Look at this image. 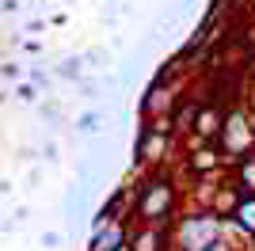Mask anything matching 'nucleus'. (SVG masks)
I'll use <instances>...</instances> for the list:
<instances>
[{
  "label": "nucleus",
  "mask_w": 255,
  "mask_h": 251,
  "mask_svg": "<svg viewBox=\"0 0 255 251\" xmlns=\"http://www.w3.org/2000/svg\"><path fill=\"white\" fill-rule=\"evenodd\" d=\"M248 141H252L248 122L240 115H233V118H229V126H225V145H229V148H248Z\"/></svg>",
  "instance_id": "nucleus-1"
},
{
  "label": "nucleus",
  "mask_w": 255,
  "mask_h": 251,
  "mask_svg": "<svg viewBox=\"0 0 255 251\" xmlns=\"http://www.w3.org/2000/svg\"><path fill=\"white\" fill-rule=\"evenodd\" d=\"M156 244H160V236H156V232H152V236H141L137 251H156Z\"/></svg>",
  "instance_id": "nucleus-6"
},
{
  "label": "nucleus",
  "mask_w": 255,
  "mask_h": 251,
  "mask_svg": "<svg viewBox=\"0 0 255 251\" xmlns=\"http://www.w3.org/2000/svg\"><path fill=\"white\" fill-rule=\"evenodd\" d=\"M168 202H171V190L156 183V187L145 194V202H141V213H145V217H160V213L168 209Z\"/></svg>",
  "instance_id": "nucleus-2"
},
{
  "label": "nucleus",
  "mask_w": 255,
  "mask_h": 251,
  "mask_svg": "<svg viewBox=\"0 0 255 251\" xmlns=\"http://www.w3.org/2000/svg\"><path fill=\"white\" fill-rule=\"evenodd\" d=\"M194 164H198V167H210L213 156H210V152H198V160H194Z\"/></svg>",
  "instance_id": "nucleus-7"
},
{
  "label": "nucleus",
  "mask_w": 255,
  "mask_h": 251,
  "mask_svg": "<svg viewBox=\"0 0 255 251\" xmlns=\"http://www.w3.org/2000/svg\"><path fill=\"white\" fill-rule=\"evenodd\" d=\"M160 148H164V141H160V137H145V141H141V156L145 160H152L160 152Z\"/></svg>",
  "instance_id": "nucleus-4"
},
{
  "label": "nucleus",
  "mask_w": 255,
  "mask_h": 251,
  "mask_svg": "<svg viewBox=\"0 0 255 251\" xmlns=\"http://www.w3.org/2000/svg\"><path fill=\"white\" fill-rule=\"evenodd\" d=\"M240 225L255 229V202H244V206H240Z\"/></svg>",
  "instance_id": "nucleus-5"
},
{
  "label": "nucleus",
  "mask_w": 255,
  "mask_h": 251,
  "mask_svg": "<svg viewBox=\"0 0 255 251\" xmlns=\"http://www.w3.org/2000/svg\"><path fill=\"white\" fill-rule=\"evenodd\" d=\"M213 129H221L217 111H202V115H198V133H213Z\"/></svg>",
  "instance_id": "nucleus-3"
}]
</instances>
